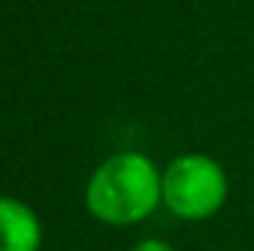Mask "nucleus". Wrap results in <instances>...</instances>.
Masks as SVG:
<instances>
[{
	"label": "nucleus",
	"mask_w": 254,
	"mask_h": 251,
	"mask_svg": "<svg viewBox=\"0 0 254 251\" xmlns=\"http://www.w3.org/2000/svg\"><path fill=\"white\" fill-rule=\"evenodd\" d=\"M228 195L225 172L216 160L187 154L175 160L163 175V201L172 213L184 219H204L213 216Z\"/></svg>",
	"instance_id": "2"
},
{
	"label": "nucleus",
	"mask_w": 254,
	"mask_h": 251,
	"mask_svg": "<svg viewBox=\"0 0 254 251\" xmlns=\"http://www.w3.org/2000/svg\"><path fill=\"white\" fill-rule=\"evenodd\" d=\"M163 195V178L142 154H119L107 160L89 181L86 204L107 225H130L145 219Z\"/></svg>",
	"instance_id": "1"
},
{
	"label": "nucleus",
	"mask_w": 254,
	"mask_h": 251,
	"mask_svg": "<svg viewBox=\"0 0 254 251\" xmlns=\"http://www.w3.org/2000/svg\"><path fill=\"white\" fill-rule=\"evenodd\" d=\"M130 251H175V249H169V246L160 243V240H145V243H139L136 249H130Z\"/></svg>",
	"instance_id": "4"
},
{
	"label": "nucleus",
	"mask_w": 254,
	"mask_h": 251,
	"mask_svg": "<svg viewBox=\"0 0 254 251\" xmlns=\"http://www.w3.org/2000/svg\"><path fill=\"white\" fill-rule=\"evenodd\" d=\"M39 246L42 228L36 213L15 198H0V251H39Z\"/></svg>",
	"instance_id": "3"
}]
</instances>
